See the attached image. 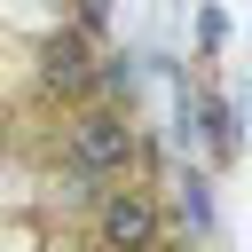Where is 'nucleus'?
<instances>
[{"label":"nucleus","instance_id":"f257e3e1","mask_svg":"<svg viewBox=\"0 0 252 252\" xmlns=\"http://www.w3.org/2000/svg\"><path fill=\"white\" fill-rule=\"evenodd\" d=\"M142 158V142H134V126H126V110H79L71 118V165L79 173H126Z\"/></svg>","mask_w":252,"mask_h":252},{"label":"nucleus","instance_id":"f03ea898","mask_svg":"<svg viewBox=\"0 0 252 252\" xmlns=\"http://www.w3.org/2000/svg\"><path fill=\"white\" fill-rule=\"evenodd\" d=\"M94 236H102V252H150L158 244V197L150 189H110L94 205Z\"/></svg>","mask_w":252,"mask_h":252},{"label":"nucleus","instance_id":"7ed1b4c3","mask_svg":"<svg viewBox=\"0 0 252 252\" xmlns=\"http://www.w3.org/2000/svg\"><path fill=\"white\" fill-rule=\"evenodd\" d=\"M39 79H47V94H87V87H94L87 32H55V39H47V55H39Z\"/></svg>","mask_w":252,"mask_h":252},{"label":"nucleus","instance_id":"20e7f679","mask_svg":"<svg viewBox=\"0 0 252 252\" xmlns=\"http://www.w3.org/2000/svg\"><path fill=\"white\" fill-rule=\"evenodd\" d=\"M173 205H181V220H189L197 236L213 228V181H205V173H181V181H173Z\"/></svg>","mask_w":252,"mask_h":252},{"label":"nucleus","instance_id":"39448f33","mask_svg":"<svg viewBox=\"0 0 252 252\" xmlns=\"http://www.w3.org/2000/svg\"><path fill=\"white\" fill-rule=\"evenodd\" d=\"M94 79H102V87H110V94H134V55H110V63H102V71H94Z\"/></svg>","mask_w":252,"mask_h":252},{"label":"nucleus","instance_id":"423d86ee","mask_svg":"<svg viewBox=\"0 0 252 252\" xmlns=\"http://www.w3.org/2000/svg\"><path fill=\"white\" fill-rule=\"evenodd\" d=\"M63 205H94V173L71 165V173H63Z\"/></svg>","mask_w":252,"mask_h":252},{"label":"nucleus","instance_id":"0eeeda50","mask_svg":"<svg viewBox=\"0 0 252 252\" xmlns=\"http://www.w3.org/2000/svg\"><path fill=\"white\" fill-rule=\"evenodd\" d=\"M110 24V0H79V32H102Z\"/></svg>","mask_w":252,"mask_h":252},{"label":"nucleus","instance_id":"6e6552de","mask_svg":"<svg viewBox=\"0 0 252 252\" xmlns=\"http://www.w3.org/2000/svg\"><path fill=\"white\" fill-rule=\"evenodd\" d=\"M150 252H197V244H189V236H181V244H150Z\"/></svg>","mask_w":252,"mask_h":252}]
</instances>
